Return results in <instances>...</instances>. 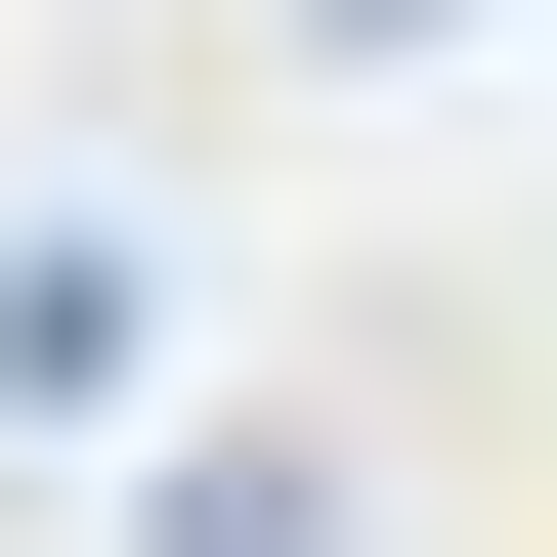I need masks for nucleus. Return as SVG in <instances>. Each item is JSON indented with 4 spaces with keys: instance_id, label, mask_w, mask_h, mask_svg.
<instances>
[{
    "instance_id": "f257e3e1",
    "label": "nucleus",
    "mask_w": 557,
    "mask_h": 557,
    "mask_svg": "<svg viewBox=\"0 0 557 557\" xmlns=\"http://www.w3.org/2000/svg\"><path fill=\"white\" fill-rule=\"evenodd\" d=\"M172 557H344V472H300V429H214V472H172Z\"/></svg>"
}]
</instances>
